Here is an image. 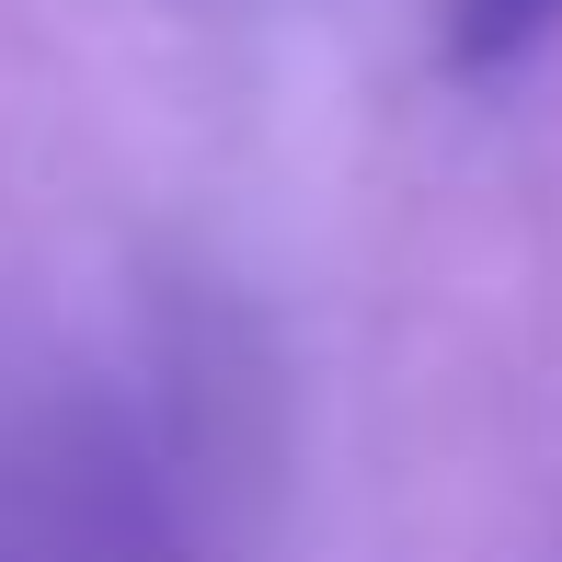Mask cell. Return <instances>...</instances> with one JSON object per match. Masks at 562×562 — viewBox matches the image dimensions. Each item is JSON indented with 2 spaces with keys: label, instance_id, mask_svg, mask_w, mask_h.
I'll return each instance as SVG.
<instances>
[{
  "label": "cell",
  "instance_id": "6da1fadb",
  "mask_svg": "<svg viewBox=\"0 0 562 562\" xmlns=\"http://www.w3.org/2000/svg\"><path fill=\"white\" fill-rule=\"evenodd\" d=\"M448 23V69H517L528 46H551L562 0H437Z\"/></svg>",
  "mask_w": 562,
  "mask_h": 562
}]
</instances>
